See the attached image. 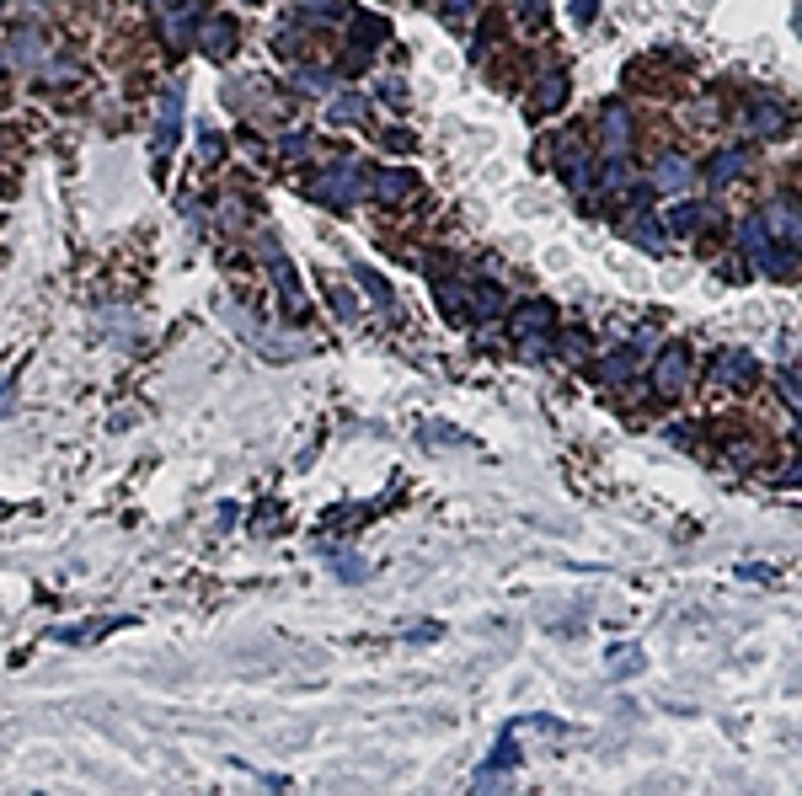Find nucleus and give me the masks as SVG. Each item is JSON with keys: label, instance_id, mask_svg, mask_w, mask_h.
Wrapping results in <instances>:
<instances>
[{"label": "nucleus", "instance_id": "5701e85b", "mask_svg": "<svg viewBox=\"0 0 802 796\" xmlns=\"http://www.w3.org/2000/svg\"><path fill=\"white\" fill-rule=\"evenodd\" d=\"M498 305H503V294H498V289H482V294H476V310H482V316H492Z\"/></svg>", "mask_w": 802, "mask_h": 796}, {"label": "nucleus", "instance_id": "412c9836", "mask_svg": "<svg viewBox=\"0 0 802 796\" xmlns=\"http://www.w3.org/2000/svg\"><path fill=\"white\" fill-rule=\"evenodd\" d=\"M781 123H786V118H781V107H760V118H754V129H770V134H776Z\"/></svg>", "mask_w": 802, "mask_h": 796}, {"label": "nucleus", "instance_id": "f3484780", "mask_svg": "<svg viewBox=\"0 0 802 796\" xmlns=\"http://www.w3.org/2000/svg\"><path fill=\"white\" fill-rule=\"evenodd\" d=\"M38 54H43V43H38L33 27H27V33H17V59H22V65H33Z\"/></svg>", "mask_w": 802, "mask_h": 796}, {"label": "nucleus", "instance_id": "7ed1b4c3", "mask_svg": "<svg viewBox=\"0 0 802 796\" xmlns=\"http://www.w3.org/2000/svg\"><path fill=\"white\" fill-rule=\"evenodd\" d=\"M685 380H690V353L685 348H663L658 369H653V390L658 396H680Z\"/></svg>", "mask_w": 802, "mask_h": 796}, {"label": "nucleus", "instance_id": "6ab92c4d", "mask_svg": "<svg viewBox=\"0 0 802 796\" xmlns=\"http://www.w3.org/2000/svg\"><path fill=\"white\" fill-rule=\"evenodd\" d=\"M599 369H605V380H626V374H631V353H610Z\"/></svg>", "mask_w": 802, "mask_h": 796}, {"label": "nucleus", "instance_id": "a211bd4d", "mask_svg": "<svg viewBox=\"0 0 802 796\" xmlns=\"http://www.w3.org/2000/svg\"><path fill=\"white\" fill-rule=\"evenodd\" d=\"M295 86H305V91H327L332 75H327V70H295Z\"/></svg>", "mask_w": 802, "mask_h": 796}, {"label": "nucleus", "instance_id": "4468645a", "mask_svg": "<svg viewBox=\"0 0 802 796\" xmlns=\"http://www.w3.org/2000/svg\"><path fill=\"white\" fill-rule=\"evenodd\" d=\"M327 118H332V123H359V118H364V97H337Z\"/></svg>", "mask_w": 802, "mask_h": 796}, {"label": "nucleus", "instance_id": "423d86ee", "mask_svg": "<svg viewBox=\"0 0 802 796\" xmlns=\"http://www.w3.org/2000/svg\"><path fill=\"white\" fill-rule=\"evenodd\" d=\"M562 97H567V75H562V70H551L546 81H541V91H535L530 113H535V118H546L551 107H562Z\"/></svg>", "mask_w": 802, "mask_h": 796}, {"label": "nucleus", "instance_id": "dca6fc26", "mask_svg": "<svg viewBox=\"0 0 802 796\" xmlns=\"http://www.w3.org/2000/svg\"><path fill=\"white\" fill-rule=\"evenodd\" d=\"M738 171H744V155H722V161H712V182H728V177H738Z\"/></svg>", "mask_w": 802, "mask_h": 796}, {"label": "nucleus", "instance_id": "9b49d317", "mask_svg": "<svg viewBox=\"0 0 802 796\" xmlns=\"http://www.w3.org/2000/svg\"><path fill=\"white\" fill-rule=\"evenodd\" d=\"M407 193H418V177H412V171H385V177H380V198L401 204Z\"/></svg>", "mask_w": 802, "mask_h": 796}, {"label": "nucleus", "instance_id": "aec40b11", "mask_svg": "<svg viewBox=\"0 0 802 796\" xmlns=\"http://www.w3.org/2000/svg\"><path fill=\"white\" fill-rule=\"evenodd\" d=\"M696 225H701V209H696V204L674 209V230H696Z\"/></svg>", "mask_w": 802, "mask_h": 796}, {"label": "nucleus", "instance_id": "9d476101", "mask_svg": "<svg viewBox=\"0 0 802 796\" xmlns=\"http://www.w3.org/2000/svg\"><path fill=\"white\" fill-rule=\"evenodd\" d=\"M749 369H754V364H749V353H717V380H722V385H728V380H733V385H744V380H749Z\"/></svg>", "mask_w": 802, "mask_h": 796}, {"label": "nucleus", "instance_id": "4be33fe9", "mask_svg": "<svg viewBox=\"0 0 802 796\" xmlns=\"http://www.w3.org/2000/svg\"><path fill=\"white\" fill-rule=\"evenodd\" d=\"M359 284H364L369 294H375V300H385V294H391V289L380 284V273H369V268H359Z\"/></svg>", "mask_w": 802, "mask_h": 796}, {"label": "nucleus", "instance_id": "393cba45", "mask_svg": "<svg viewBox=\"0 0 802 796\" xmlns=\"http://www.w3.org/2000/svg\"><path fill=\"white\" fill-rule=\"evenodd\" d=\"M332 305L343 310V316H353V310H359V305H353V294H348V289H337V294H332Z\"/></svg>", "mask_w": 802, "mask_h": 796}, {"label": "nucleus", "instance_id": "a878e982", "mask_svg": "<svg viewBox=\"0 0 802 796\" xmlns=\"http://www.w3.org/2000/svg\"><path fill=\"white\" fill-rule=\"evenodd\" d=\"M279 150H284V155H300V150H305V134H289V139H284Z\"/></svg>", "mask_w": 802, "mask_h": 796}, {"label": "nucleus", "instance_id": "0eeeda50", "mask_svg": "<svg viewBox=\"0 0 802 796\" xmlns=\"http://www.w3.org/2000/svg\"><path fill=\"white\" fill-rule=\"evenodd\" d=\"M546 326H557V310H551L546 300H535V305H524V310H514V332H546Z\"/></svg>", "mask_w": 802, "mask_h": 796}, {"label": "nucleus", "instance_id": "ddd939ff", "mask_svg": "<svg viewBox=\"0 0 802 796\" xmlns=\"http://www.w3.org/2000/svg\"><path fill=\"white\" fill-rule=\"evenodd\" d=\"M193 27H198V11H193V6H182L177 17L166 22V33H172V49H182V43L193 38Z\"/></svg>", "mask_w": 802, "mask_h": 796}, {"label": "nucleus", "instance_id": "f257e3e1", "mask_svg": "<svg viewBox=\"0 0 802 796\" xmlns=\"http://www.w3.org/2000/svg\"><path fill=\"white\" fill-rule=\"evenodd\" d=\"M744 246L754 252V268H760V273H776V278H786V273H792V252H781V246H770V241H765V225H760V220H749V225H744Z\"/></svg>", "mask_w": 802, "mask_h": 796}, {"label": "nucleus", "instance_id": "6e6552de", "mask_svg": "<svg viewBox=\"0 0 802 796\" xmlns=\"http://www.w3.org/2000/svg\"><path fill=\"white\" fill-rule=\"evenodd\" d=\"M177 129H182V91L166 97V113H161V129H156V155H166V145L177 139Z\"/></svg>", "mask_w": 802, "mask_h": 796}, {"label": "nucleus", "instance_id": "20e7f679", "mask_svg": "<svg viewBox=\"0 0 802 796\" xmlns=\"http://www.w3.org/2000/svg\"><path fill=\"white\" fill-rule=\"evenodd\" d=\"M760 225L770 230V236H781L786 246H802V214H792L786 204H770V209L760 214Z\"/></svg>", "mask_w": 802, "mask_h": 796}, {"label": "nucleus", "instance_id": "cd10ccee", "mask_svg": "<svg viewBox=\"0 0 802 796\" xmlns=\"http://www.w3.org/2000/svg\"><path fill=\"white\" fill-rule=\"evenodd\" d=\"M156 6H161V0H156Z\"/></svg>", "mask_w": 802, "mask_h": 796}, {"label": "nucleus", "instance_id": "2eb2a0df", "mask_svg": "<svg viewBox=\"0 0 802 796\" xmlns=\"http://www.w3.org/2000/svg\"><path fill=\"white\" fill-rule=\"evenodd\" d=\"M305 11H311V17H348V0H305Z\"/></svg>", "mask_w": 802, "mask_h": 796}, {"label": "nucleus", "instance_id": "f03ea898", "mask_svg": "<svg viewBox=\"0 0 802 796\" xmlns=\"http://www.w3.org/2000/svg\"><path fill=\"white\" fill-rule=\"evenodd\" d=\"M311 193L321 198V204H353V198H359V166H353V161L332 166L327 177H316Z\"/></svg>", "mask_w": 802, "mask_h": 796}, {"label": "nucleus", "instance_id": "1a4fd4ad", "mask_svg": "<svg viewBox=\"0 0 802 796\" xmlns=\"http://www.w3.org/2000/svg\"><path fill=\"white\" fill-rule=\"evenodd\" d=\"M626 139H631V118L621 113V107H610V113H605V150H610V155H621V150H626Z\"/></svg>", "mask_w": 802, "mask_h": 796}, {"label": "nucleus", "instance_id": "f8f14e48", "mask_svg": "<svg viewBox=\"0 0 802 796\" xmlns=\"http://www.w3.org/2000/svg\"><path fill=\"white\" fill-rule=\"evenodd\" d=\"M690 182V166L680 161V155H663L658 161V187H685Z\"/></svg>", "mask_w": 802, "mask_h": 796}, {"label": "nucleus", "instance_id": "bb28decb", "mask_svg": "<svg viewBox=\"0 0 802 796\" xmlns=\"http://www.w3.org/2000/svg\"><path fill=\"white\" fill-rule=\"evenodd\" d=\"M6 412H11V385L0 390V417H6Z\"/></svg>", "mask_w": 802, "mask_h": 796}, {"label": "nucleus", "instance_id": "39448f33", "mask_svg": "<svg viewBox=\"0 0 802 796\" xmlns=\"http://www.w3.org/2000/svg\"><path fill=\"white\" fill-rule=\"evenodd\" d=\"M204 54L209 59H230V54H236V22H230V17L204 22Z\"/></svg>", "mask_w": 802, "mask_h": 796}, {"label": "nucleus", "instance_id": "b1692460", "mask_svg": "<svg viewBox=\"0 0 802 796\" xmlns=\"http://www.w3.org/2000/svg\"><path fill=\"white\" fill-rule=\"evenodd\" d=\"M594 6H599V0H573V22H589Z\"/></svg>", "mask_w": 802, "mask_h": 796}]
</instances>
